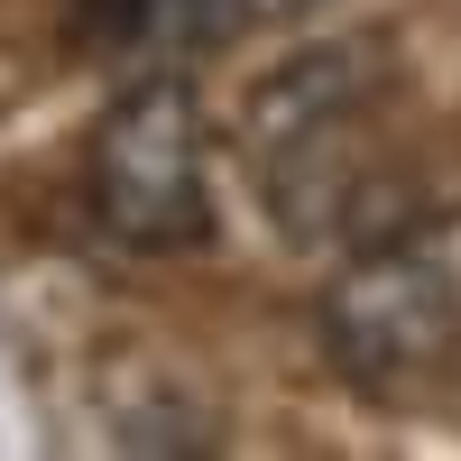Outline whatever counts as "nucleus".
Returning a JSON list of instances; mask_svg holds the SVG:
<instances>
[{"mask_svg": "<svg viewBox=\"0 0 461 461\" xmlns=\"http://www.w3.org/2000/svg\"><path fill=\"white\" fill-rule=\"evenodd\" d=\"M93 212L130 249H185L212 230L203 194V111L185 84H139L93 139Z\"/></svg>", "mask_w": 461, "mask_h": 461, "instance_id": "1", "label": "nucleus"}, {"mask_svg": "<svg viewBox=\"0 0 461 461\" xmlns=\"http://www.w3.org/2000/svg\"><path fill=\"white\" fill-rule=\"evenodd\" d=\"M461 323V277L415 249V240H388L341 267V286L323 295V341L351 378H406L425 369Z\"/></svg>", "mask_w": 461, "mask_h": 461, "instance_id": "2", "label": "nucleus"}, {"mask_svg": "<svg viewBox=\"0 0 461 461\" xmlns=\"http://www.w3.org/2000/svg\"><path fill=\"white\" fill-rule=\"evenodd\" d=\"M369 84H378V47L369 37H351V47H314V56H295L277 84L258 93V148H295V139H323V130H341L351 111L369 102Z\"/></svg>", "mask_w": 461, "mask_h": 461, "instance_id": "3", "label": "nucleus"}, {"mask_svg": "<svg viewBox=\"0 0 461 461\" xmlns=\"http://www.w3.org/2000/svg\"><path fill=\"white\" fill-rule=\"evenodd\" d=\"M304 10H314V0H158V19L176 37H240V28H277V19H304Z\"/></svg>", "mask_w": 461, "mask_h": 461, "instance_id": "4", "label": "nucleus"}]
</instances>
